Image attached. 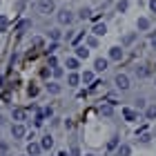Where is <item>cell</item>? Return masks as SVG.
Masks as SVG:
<instances>
[{
    "label": "cell",
    "mask_w": 156,
    "mask_h": 156,
    "mask_svg": "<svg viewBox=\"0 0 156 156\" xmlns=\"http://www.w3.org/2000/svg\"><path fill=\"white\" fill-rule=\"evenodd\" d=\"M114 85H116V89H120V91H127L132 87L129 85V76L127 74H116V78H114Z\"/></svg>",
    "instance_id": "1"
},
{
    "label": "cell",
    "mask_w": 156,
    "mask_h": 156,
    "mask_svg": "<svg viewBox=\"0 0 156 156\" xmlns=\"http://www.w3.org/2000/svg\"><path fill=\"white\" fill-rule=\"evenodd\" d=\"M54 9H56L54 0H40V2H38V11L42 13V16H49V13H54Z\"/></svg>",
    "instance_id": "2"
},
{
    "label": "cell",
    "mask_w": 156,
    "mask_h": 156,
    "mask_svg": "<svg viewBox=\"0 0 156 156\" xmlns=\"http://www.w3.org/2000/svg\"><path fill=\"white\" fill-rule=\"evenodd\" d=\"M56 18H58V25H72L74 23V13L69 11V9H60Z\"/></svg>",
    "instance_id": "3"
},
{
    "label": "cell",
    "mask_w": 156,
    "mask_h": 156,
    "mask_svg": "<svg viewBox=\"0 0 156 156\" xmlns=\"http://www.w3.org/2000/svg\"><path fill=\"white\" fill-rule=\"evenodd\" d=\"M11 136L16 138V140L25 138V136H27V127H25L23 123H13V125H11Z\"/></svg>",
    "instance_id": "4"
},
{
    "label": "cell",
    "mask_w": 156,
    "mask_h": 156,
    "mask_svg": "<svg viewBox=\"0 0 156 156\" xmlns=\"http://www.w3.org/2000/svg\"><path fill=\"white\" fill-rule=\"evenodd\" d=\"M123 118L127 120V123H138V120H140V114H138V109L125 107V109H123Z\"/></svg>",
    "instance_id": "5"
},
{
    "label": "cell",
    "mask_w": 156,
    "mask_h": 156,
    "mask_svg": "<svg viewBox=\"0 0 156 156\" xmlns=\"http://www.w3.org/2000/svg\"><path fill=\"white\" fill-rule=\"evenodd\" d=\"M40 154H42V147H40V143H36V140L27 143V156H40Z\"/></svg>",
    "instance_id": "6"
},
{
    "label": "cell",
    "mask_w": 156,
    "mask_h": 156,
    "mask_svg": "<svg viewBox=\"0 0 156 156\" xmlns=\"http://www.w3.org/2000/svg\"><path fill=\"white\" fill-rule=\"evenodd\" d=\"M11 118L16 120V123H23V120H27V109H23V107H16L11 112Z\"/></svg>",
    "instance_id": "7"
},
{
    "label": "cell",
    "mask_w": 156,
    "mask_h": 156,
    "mask_svg": "<svg viewBox=\"0 0 156 156\" xmlns=\"http://www.w3.org/2000/svg\"><path fill=\"white\" fill-rule=\"evenodd\" d=\"M76 58L78 60H87L89 58V47L87 45H78L76 47Z\"/></svg>",
    "instance_id": "8"
},
{
    "label": "cell",
    "mask_w": 156,
    "mask_h": 156,
    "mask_svg": "<svg viewBox=\"0 0 156 156\" xmlns=\"http://www.w3.org/2000/svg\"><path fill=\"white\" fill-rule=\"evenodd\" d=\"M109 65V58H96L94 60V72H105Z\"/></svg>",
    "instance_id": "9"
},
{
    "label": "cell",
    "mask_w": 156,
    "mask_h": 156,
    "mask_svg": "<svg viewBox=\"0 0 156 156\" xmlns=\"http://www.w3.org/2000/svg\"><path fill=\"white\" fill-rule=\"evenodd\" d=\"M150 27H152V20H150V18H138V20H136V29H138V31H147Z\"/></svg>",
    "instance_id": "10"
},
{
    "label": "cell",
    "mask_w": 156,
    "mask_h": 156,
    "mask_svg": "<svg viewBox=\"0 0 156 156\" xmlns=\"http://www.w3.org/2000/svg\"><path fill=\"white\" fill-rule=\"evenodd\" d=\"M107 58H109V60H114V62H118L120 58H123V49H120V47H112Z\"/></svg>",
    "instance_id": "11"
},
{
    "label": "cell",
    "mask_w": 156,
    "mask_h": 156,
    "mask_svg": "<svg viewBox=\"0 0 156 156\" xmlns=\"http://www.w3.org/2000/svg\"><path fill=\"white\" fill-rule=\"evenodd\" d=\"M101 116H105V118L114 116V105H112V103H105V105H101Z\"/></svg>",
    "instance_id": "12"
},
{
    "label": "cell",
    "mask_w": 156,
    "mask_h": 156,
    "mask_svg": "<svg viewBox=\"0 0 156 156\" xmlns=\"http://www.w3.org/2000/svg\"><path fill=\"white\" fill-rule=\"evenodd\" d=\"M40 147H42V152H49V150L54 147V138L49 136V134H47V136H42V140H40Z\"/></svg>",
    "instance_id": "13"
},
{
    "label": "cell",
    "mask_w": 156,
    "mask_h": 156,
    "mask_svg": "<svg viewBox=\"0 0 156 156\" xmlns=\"http://www.w3.org/2000/svg\"><path fill=\"white\" fill-rule=\"evenodd\" d=\"M91 34H94L96 38H98V36H105V34H107V27H105V23H96L94 29H91Z\"/></svg>",
    "instance_id": "14"
},
{
    "label": "cell",
    "mask_w": 156,
    "mask_h": 156,
    "mask_svg": "<svg viewBox=\"0 0 156 156\" xmlns=\"http://www.w3.org/2000/svg\"><path fill=\"white\" fill-rule=\"evenodd\" d=\"M78 83H80V76H78L76 72H69L67 74V85H69V87H76Z\"/></svg>",
    "instance_id": "15"
},
{
    "label": "cell",
    "mask_w": 156,
    "mask_h": 156,
    "mask_svg": "<svg viewBox=\"0 0 156 156\" xmlns=\"http://www.w3.org/2000/svg\"><path fill=\"white\" fill-rule=\"evenodd\" d=\"M65 65H67V69H69V72H76V69H78V65H80V60H78L76 56H72V58H67V62H65Z\"/></svg>",
    "instance_id": "16"
},
{
    "label": "cell",
    "mask_w": 156,
    "mask_h": 156,
    "mask_svg": "<svg viewBox=\"0 0 156 156\" xmlns=\"http://www.w3.org/2000/svg\"><path fill=\"white\" fill-rule=\"evenodd\" d=\"M150 74H152L150 67H145V65H138V67H136V76H138V78H147Z\"/></svg>",
    "instance_id": "17"
},
{
    "label": "cell",
    "mask_w": 156,
    "mask_h": 156,
    "mask_svg": "<svg viewBox=\"0 0 156 156\" xmlns=\"http://www.w3.org/2000/svg\"><path fill=\"white\" fill-rule=\"evenodd\" d=\"M118 156H132V147L127 145V143H120L118 145V152H116Z\"/></svg>",
    "instance_id": "18"
},
{
    "label": "cell",
    "mask_w": 156,
    "mask_h": 156,
    "mask_svg": "<svg viewBox=\"0 0 156 156\" xmlns=\"http://www.w3.org/2000/svg\"><path fill=\"white\" fill-rule=\"evenodd\" d=\"M29 27H31V20H27V18H25V20H20V23H18L16 31H18V34H25L27 29H29Z\"/></svg>",
    "instance_id": "19"
},
{
    "label": "cell",
    "mask_w": 156,
    "mask_h": 156,
    "mask_svg": "<svg viewBox=\"0 0 156 156\" xmlns=\"http://www.w3.org/2000/svg\"><path fill=\"white\" fill-rule=\"evenodd\" d=\"M45 125V112H36L34 116V127H42Z\"/></svg>",
    "instance_id": "20"
},
{
    "label": "cell",
    "mask_w": 156,
    "mask_h": 156,
    "mask_svg": "<svg viewBox=\"0 0 156 156\" xmlns=\"http://www.w3.org/2000/svg\"><path fill=\"white\" fill-rule=\"evenodd\" d=\"M145 118H147V120H156V105H147Z\"/></svg>",
    "instance_id": "21"
},
{
    "label": "cell",
    "mask_w": 156,
    "mask_h": 156,
    "mask_svg": "<svg viewBox=\"0 0 156 156\" xmlns=\"http://www.w3.org/2000/svg\"><path fill=\"white\" fill-rule=\"evenodd\" d=\"M47 91H49V94H54V96H58L60 91H62V87H60L58 83H49L47 85Z\"/></svg>",
    "instance_id": "22"
},
{
    "label": "cell",
    "mask_w": 156,
    "mask_h": 156,
    "mask_svg": "<svg viewBox=\"0 0 156 156\" xmlns=\"http://www.w3.org/2000/svg\"><path fill=\"white\" fill-rule=\"evenodd\" d=\"M80 80H83V83H87V85H94V72H83Z\"/></svg>",
    "instance_id": "23"
},
{
    "label": "cell",
    "mask_w": 156,
    "mask_h": 156,
    "mask_svg": "<svg viewBox=\"0 0 156 156\" xmlns=\"http://www.w3.org/2000/svg\"><path fill=\"white\" fill-rule=\"evenodd\" d=\"M85 45H87L89 49H96L98 47V38L96 36H87V38H85Z\"/></svg>",
    "instance_id": "24"
},
{
    "label": "cell",
    "mask_w": 156,
    "mask_h": 156,
    "mask_svg": "<svg viewBox=\"0 0 156 156\" xmlns=\"http://www.w3.org/2000/svg\"><path fill=\"white\" fill-rule=\"evenodd\" d=\"M78 18H80V20H87V18H91V9H89V7H83V9L78 11Z\"/></svg>",
    "instance_id": "25"
},
{
    "label": "cell",
    "mask_w": 156,
    "mask_h": 156,
    "mask_svg": "<svg viewBox=\"0 0 156 156\" xmlns=\"http://www.w3.org/2000/svg\"><path fill=\"white\" fill-rule=\"evenodd\" d=\"M134 40H136V31H134V34H125V36H123V40H120V42H123V45H132Z\"/></svg>",
    "instance_id": "26"
},
{
    "label": "cell",
    "mask_w": 156,
    "mask_h": 156,
    "mask_svg": "<svg viewBox=\"0 0 156 156\" xmlns=\"http://www.w3.org/2000/svg\"><path fill=\"white\" fill-rule=\"evenodd\" d=\"M49 38H51L54 42H58V40L62 38V34H60V29H49Z\"/></svg>",
    "instance_id": "27"
},
{
    "label": "cell",
    "mask_w": 156,
    "mask_h": 156,
    "mask_svg": "<svg viewBox=\"0 0 156 156\" xmlns=\"http://www.w3.org/2000/svg\"><path fill=\"white\" fill-rule=\"evenodd\" d=\"M134 103H136V109H147V101H145V96H138Z\"/></svg>",
    "instance_id": "28"
},
{
    "label": "cell",
    "mask_w": 156,
    "mask_h": 156,
    "mask_svg": "<svg viewBox=\"0 0 156 156\" xmlns=\"http://www.w3.org/2000/svg\"><path fill=\"white\" fill-rule=\"evenodd\" d=\"M127 7H129V2H127V0H118L116 9H118V13H125V11H127Z\"/></svg>",
    "instance_id": "29"
},
{
    "label": "cell",
    "mask_w": 156,
    "mask_h": 156,
    "mask_svg": "<svg viewBox=\"0 0 156 156\" xmlns=\"http://www.w3.org/2000/svg\"><path fill=\"white\" fill-rule=\"evenodd\" d=\"M31 45L36 47V49H40V47H45V38H40V36H36V38L31 40Z\"/></svg>",
    "instance_id": "30"
},
{
    "label": "cell",
    "mask_w": 156,
    "mask_h": 156,
    "mask_svg": "<svg viewBox=\"0 0 156 156\" xmlns=\"http://www.w3.org/2000/svg\"><path fill=\"white\" fill-rule=\"evenodd\" d=\"M150 140H152V136H150L147 132H145V134H140V136H138V143H140V145H147Z\"/></svg>",
    "instance_id": "31"
},
{
    "label": "cell",
    "mask_w": 156,
    "mask_h": 156,
    "mask_svg": "<svg viewBox=\"0 0 156 156\" xmlns=\"http://www.w3.org/2000/svg\"><path fill=\"white\" fill-rule=\"evenodd\" d=\"M47 67H49V69H56V67H58V60H56V56H49V58H47Z\"/></svg>",
    "instance_id": "32"
},
{
    "label": "cell",
    "mask_w": 156,
    "mask_h": 156,
    "mask_svg": "<svg viewBox=\"0 0 156 156\" xmlns=\"http://www.w3.org/2000/svg\"><path fill=\"white\" fill-rule=\"evenodd\" d=\"M56 51H58V42H51V45L47 47V54H49V56H54Z\"/></svg>",
    "instance_id": "33"
},
{
    "label": "cell",
    "mask_w": 156,
    "mask_h": 156,
    "mask_svg": "<svg viewBox=\"0 0 156 156\" xmlns=\"http://www.w3.org/2000/svg\"><path fill=\"white\" fill-rule=\"evenodd\" d=\"M7 25H9V18H7V16H0V31H5Z\"/></svg>",
    "instance_id": "34"
},
{
    "label": "cell",
    "mask_w": 156,
    "mask_h": 156,
    "mask_svg": "<svg viewBox=\"0 0 156 156\" xmlns=\"http://www.w3.org/2000/svg\"><path fill=\"white\" fill-rule=\"evenodd\" d=\"M38 94H40V89H38V87H34V85H31V87H29V96H31V98H36Z\"/></svg>",
    "instance_id": "35"
},
{
    "label": "cell",
    "mask_w": 156,
    "mask_h": 156,
    "mask_svg": "<svg viewBox=\"0 0 156 156\" xmlns=\"http://www.w3.org/2000/svg\"><path fill=\"white\" fill-rule=\"evenodd\" d=\"M7 152H9V145L5 140H0V154H7Z\"/></svg>",
    "instance_id": "36"
},
{
    "label": "cell",
    "mask_w": 156,
    "mask_h": 156,
    "mask_svg": "<svg viewBox=\"0 0 156 156\" xmlns=\"http://www.w3.org/2000/svg\"><path fill=\"white\" fill-rule=\"evenodd\" d=\"M51 74H54V78H60L62 74H65V72H62V69L60 67H56V69H51Z\"/></svg>",
    "instance_id": "37"
},
{
    "label": "cell",
    "mask_w": 156,
    "mask_h": 156,
    "mask_svg": "<svg viewBox=\"0 0 156 156\" xmlns=\"http://www.w3.org/2000/svg\"><path fill=\"white\" fill-rule=\"evenodd\" d=\"M107 147H109V150H114V147H118V138H112Z\"/></svg>",
    "instance_id": "38"
},
{
    "label": "cell",
    "mask_w": 156,
    "mask_h": 156,
    "mask_svg": "<svg viewBox=\"0 0 156 156\" xmlns=\"http://www.w3.org/2000/svg\"><path fill=\"white\" fill-rule=\"evenodd\" d=\"M150 9H152V11L156 13V0H150Z\"/></svg>",
    "instance_id": "39"
},
{
    "label": "cell",
    "mask_w": 156,
    "mask_h": 156,
    "mask_svg": "<svg viewBox=\"0 0 156 156\" xmlns=\"http://www.w3.org/2000/svg\"><path fill=\"white\" fill-rule=\"evenodd\" d=\"M72 156H80V152H78V147H72Z\"/></svg>",
    "instance_id": "40"
},
{
    "label": "cell",
    "mask_w": 156,
    "mask_h": 156,
    "mask_svg": "<svg viewBox=\"0 0 156 156\" xmlns=\"http://www.w3.org/2000/svg\"><path fill=\"white\" fill-rule=\"evenodd\" d=\"M56 156H69V154H67V150H60V152L56 154Z\"/></svg>",
    "instance_id": "41"
},
{
    "label": "cell",
    "mask_w": 156,
    "mask_h": 156,
    "mask_svg": "<svg viewBox=\"0 0 156 156\" xmlns=\"http://www.w3.org/2000/svg\"><path fill=\"white\" fill-rule=\"evenodd\" d=\"M150 45H152V49H156V36H152V42H150Z\"/></svg>",
    "instance_id": "42"
},
{
    "label": "cell",
    "mask_w": 156,
    "mask_h": 156,
    "mask_svg": "<svg viewBox=\"0 0 156 156\" xmlns=\"http://www.w3.org/2000/svg\"><path fill=\"white\" fill-rule=\"evenodd\" d=\"M5 123H7V118H5L2 114H0V125H5Z\"/></svg>",
    "instance_id": "43"
},
{
    "label": "cell",
    "mask_w": 156,
    "mask_h": 156,
    "mask_svg": "<svg viewBox=\"0 0 156 156\" xmlns=\"http://www.w3.org/2000/svg\"><path fill=\"white\" fill-rule=\"evenodd\" d=\"M0 156H9V154H0Z\"/></svg>",
    "instance_id": "44"
},
{
    "label": "cell",
    "mask_w": 156,
    "mask_h": 156,
    "mask_svg": "<svg viewBox=\"0 0 156 156\" xmlns=\"http://www.w3.org/2000/svg\"><path fill=\"white\" fill-rule=\"evenodd\" d=\"M85 156H94V154H85Z\"/></svg>",
    "instance_id": "45"
},
{
    "label": "cell",
    "mask_w": 156,
    "mask_h": 156,
    "mask_svg": "<svg viewBox=\"0 0 156 156\" xmlns=\"http://www.w3.org/2000/svg\"><path fill=\"white\" fill-rule=\"evenodd\" d=\"M23 156H27V154H23Z\"/></svg>",
    "instance_id": "46"
}]
</instances>
